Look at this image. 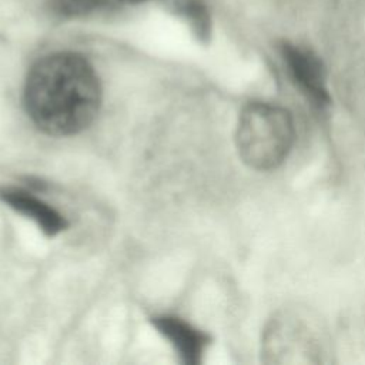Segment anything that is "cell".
Here are the masks:
<instances>
[{"label":"cell","mask_w":365,"mask_h":365,"mask_svg":"<svg viewBox=\"0 0 365 365\" xmlns=\"http://www.w3.org/2000/svg\"><path fill=\"white\" fill-rule=\"evenodd\" d=\"M0 200L16 212L30 218L48 237H54L67 228L64 215L27 191L0 188Z\"/></svg>","instance_id":"obj_6"},{"label":"cell","mask_w":365,"mask_h":365,"mask_svg":"<svg viewBox=\"0 0 365 365\" xmlns=\"http://www.w3.org/2000/svg\"><path fill=\"white\" fill-rule=\"evenodd\" d=\"M295 124L291 113L272 103L251 101L240 113L235 145L252 170L269 171L281 165L292 150Z\"/></svg>","instance_id":"obj_2"},{"label":"cell","mask_w":365,"mask_h":365,"mask_svg":"<svg viewBox=\"0 0 365 365\" xmlns=\"http://www.w3.org/2000/svg\"><path fill=\"white\" fill-rule=\"evenodd\" d=\"M143 1H147V0H128L130 4H135V3H143Z\"/></svg>","instance_id":"obj_9"},{"label":"cell","mask_w":365,"mask_h":365,"mask_svg":"<svg viewBox=\"0 0 365 365\" xmlns=\"http://www.w3.org/2000/svg\"><path fill=\"white\" fill-rule=\"evenodd\" d=\"M281 56L291 80L298 90L318 108L329 106L331 96L327 87V73L319 57L308 48L284 43Z\"/></svg>","instance_id":"obj_4"},{"label":"cell","mask_w":365,"mask_h":365,"mask_svg":"<svg viewBox=\"0 0 365 365\" xmlns=\"http://www.w3.org/2000/svg\"><path fill=\"white\" fill-rule=\"evenodd\" d=\"M151 324L170 341L184 364L197 365L201 362L204 351L210 344V336L205 332L178 317L170 315L154 317Z\"/></svg>","instance_id":"obj_5"},{"label":"cell","mask_w":365,"mask_h":365,"mask_svg":"<svg viewBox=\"0 0 365 365\" xmlns=\"http://www.w3.org/2000/svg\"><path fill=\"white\" fill-rule=\"evenodd\" d=\"M103 100L100 78L78 53L44 56L30 68L23 93L27 115L47 135L68 137L84 131Z\"/></svg>","instance_id":"obj_1"},{"label":"cell","mask_w":365,"mask_h":365,"mask_svg":"<svg viewBox=\"0 0 365 365\" xmlns=\"http://www.w3.org/2000/svg\"><path fill=\"white\" fill-rule=\"evenodd\" d=\"M175 14L185 20L194 34L205 41L211 33V19L205 4L201 0H175L173 3Z\"/></svg>","instance_id":"obj_7"},{"label":"cell","mask_w":365,"mask_h":365,"mask_svg":"<svg viewBox=\"0 0 365 365\" xmlns=\"http://www.w3.org/2000/svg\"><path fill=\"white\" fill-rule=\"evenodd\" d=\"M261 352L267 364H318L327 354L325 331L308 312L287 309L267 324Z\"/></svg>","instance_id":"obj_3"},{"label":"cell","mask_w":365,"mask_h":365,"mask_svg":"<svg viewBox=\"0 0 365 365\" xmlns=\"http://www.w3.org/2000/svg\"><path fill=\"white\" fill-rule=\"evenodd\" d=\"M128 0H53V9L66 17H78L111 6L127 4Z\"/></svg>","instance_id":"obj_8"}]
</instances>
